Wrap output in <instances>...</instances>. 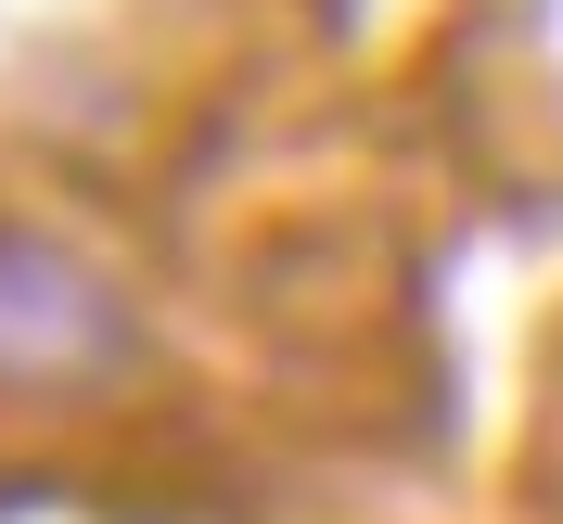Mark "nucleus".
<instances>
[{"label": "nucleus", "mask_w": 563, "mask_h": 524, "mask_svg": "<svg viewBox=\"0 0 563 524\" xmlns=\"http://www.w3.org/2000/svg\"><path fill=\"white\" fill-rule=\"evenodd\" d=\"M129 358H141V320L115 308V281L90 256H65L52 231H0V384L77 397V384H115Z\"/></svg>", "instance_id": "1"}]
</instances>
